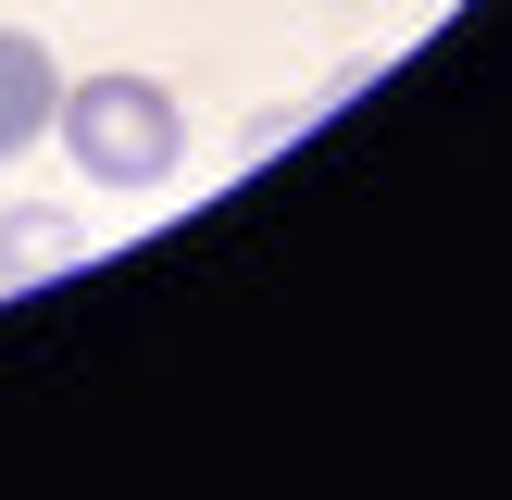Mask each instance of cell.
Here are the masks:
<instances>
[{
	"mask_svg": "<svg viewBox=\"0 0 512 500\" xmlns=\"http://www.w3.org/2000/svg\"><path fill=\"white\" fill-rule=\"evenodd\" d=\"M50 138L75 150L88 188H163L175 150H188V125H175V100L150 88V75H88V88H63Z\"/></svg>",
	"mask_w": 512,
	"mask_h": 500,
	"instance_id": "obj_1",
	"label": "cell"
},
{
	"mask_svg": "<svg viewBox=\"0 0 512 500\" xmlns=\"http://www.w3.org/2000/svg\"><path fill=\"white\" fill-rule=\"evenodd\" d=\"M50 113H63V63H50V38L0 25V163H25V150L50 138Z\"/></svg>",
	"mask_w": 512,
	"mask_h": 500,
	"instance_id": "obj_2",
	"label": "cell"
},
{
	"mask_svg": "<svg viewBox=\"0 0 512 500\" xmlns=\"http://www.w3.org/2000/svg\"><path fill=\"white\" fill-rule=\"evenodd\" d=\"M50 263H75V225L63 213H0V288L13 275H50Z\"/></svg>",
	"mask_w": 512,
	"mask_h": 500,
	"instance_id": "obj_3",
	"label": "cell"
}]
</instances>
